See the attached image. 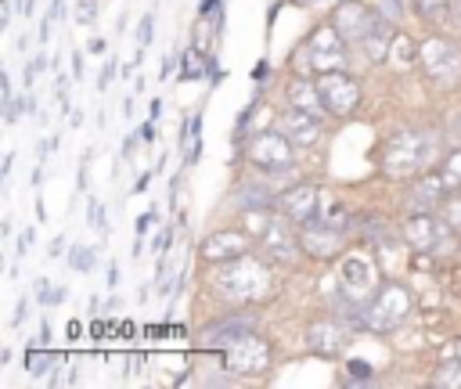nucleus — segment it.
Returning a JSON list of instances; mask_svg holds the SVG:
<instances>
[{
	"label": "nucleus",
	"instance_id": "12",
	"mask_svg": "<svg viewBox=\"0 0 461 389\" xmlns=\"http://www.w3.org/2000/svg\"><path fill=\"white\" fill-rule=\"evenodd\" d=\"M321 198H324V191L317 187V184H292L285 194H281V209H285V216L292 220V223H299V227H306V223H313L317 216H321Z\"/></svg>",
	"mask_w": 461,
	"mask_h": 389
},
{
	"label": "nucleus",
	"instance_id": "18",
	"mask_svg": "<svg viewBox=\"0 0 461 389\" xmlns=\"http://www.w3.org/2000/svg\"><path fill=\"white\" fill-rule=\"evenodd\" d=\"M281 130H285V137H288L292 144H313V140L321 137V119L310 115V112H303V108H292V104H288V112L281 115Z\"/></svg>",
	"mask_w": 461,
	"mask_h": 389
},
{
	"label": "nucleus",
	"instance_id": "23",
	"mask_svg": "<svg viewBox=\"0 0 461 389\" xmlns=\"http://www.w3.org/2000/svg\"><path fill=\"white\" fill-rule=\"evenodd\" d=\"M321 220L328 227H335V231H353V216H349V209L335 194H324L321 198Z\"/></svg>",
	"mask_w": 461,
	"mask_h": 389
},
{
	"label": "nucleus",
	"instance_id": "17",
	"mask_svg": "<svg viewBox=\"0 0 461 389\" xmlns=\"http://www.w3.org/2000/svg\"><path fill=\"white\" fill-rule=\"evenodd\" d=\"M349 342V331L339 324V321H317L306 328V346L317 353V357H339Z\"/></svg>",
	"mask_w": 461,
	"mask_h": 389
},
{
	"label": "nucleus",
	"instance_id": "3",
	"mask_svg": "<svg viewBox=\"0 0 461 389\" xmlns=\"http://www.w3.org/2000/svg\"><path fill=\"white\" fill-rule=\"evenodd\" d=\"M407 313H411V292H407L400 281H385V285L367 299V306L360 310V321H364L367 331L385 335V331H396V328L407 321Z\"/></svg>",
	"mask_w": 461,
	"mask_h": 389
},
{
	"label": "nucleus",
	"instance_id": "32",
	"mask_svg": "<svg viewBox=\"0 0 461 389\" xmlns=\"http://www.w3.org/2000/svg\"><path fill=\"white\" fill-rule=\"evenodd\" d=\"M180 76H184V79H198V76H202V58H198L194 47L184 54V72H180Z\"/></svg>",
	"mask_w": 461,
	"mask_h": 389
},
{
	"label": "nucleus",
	"instance_id": "38",
	"mask_svg": "<svg viewBox=\"0 0 461 389\" xmlns=\"http://www.w3.org/2000/svg\"><path fill=\"white\" fill-rule=\"evenodd\" d=\"M32 238H36V234H32V231H25V234H22V238H18V256H22V252H25V249H29V245H32Z\"/></svg>",
	"mask_w": 461,
	"mask_h": 389
},
{
	"label": "nucleus",
	"instance_id": "6",
	"mask_svg": "<svg viewBox=\"0 0 461 389\" xmlns=\"http://www.w3.org/2000/svg\"><path fill=\"white\" fill-rule=\"evenodd\" d=\"M270 342L259 339L256 331L249 335H238L234 342L223 346V367L234 371V375H263L270 367Z\"/></svg>",
	"mask_w": 461,
	"mask_h": 389
},
{
	"label": "nucleus",
	"instance_id": "24",
	"mask_svg": "<svg viewBox=\"0 0 461 389\" xmlns=\"http://www.w3.org/2000/svg\"><path fill=\"white\" fill-rule=\"evenodd\" d=\"M439 173H443V184H447V191H461V148H454L450 155H443V166H439Z\"/></svg>",
	"mask_w": 461,
	"mask_h": 389
},
{
	"label": "nucleus",
	"instance_id": "2",
	"mask_svg": "<svg viewBox=\"0 0 461 389\" xmlns=\"http://www.w3.org/2000/svg\"><path fill=\"white\" fill-rule=\"evenodd\" d=\"M212 281H216V292L223 299H234V303H256V299L270 295V288H274L270 267L263 259H252L249 252L238 259H227Z\"/></svg>",
	"mask_w": 461,
	"mask_h": 389
},
{
	"label": "nucleus",
	"instance_id": "8",
	"mask_svg": "<svg viewBox=\"0 0 461 389\" xmlns=\"http://www.w3.org/2000/svg\"><path fill=\"white\" fill-rule=\"evenodd\" d=\"M306 58L317 72H335V68H346V40L342 32L331 25H317L310 32V43H306Z\"/></svg>",
	"mask_w": 461,
	"mask_h": 389
},
{
	"label": "nucleus",
	"instance_id": "1",
	"mask_svg": "<svg viewBox=\"0 0 461 389\" xmlns=\"http://www.w3.org/2000/svg\"><path fill=\"white\" fill-rule=\"evenodd\" d=\"M439 151H443V137L439 133L400 130L382 148V173L389 180H411V176L425 173L429 166H436Z\"/></svg>",
	"mask_w": 461,
	"mask_h": 389
},
{
	"label": "nucleus",
	"instance_id": "13",
	"mask_svg": "<svg viewBox=\"0 0 461 389\" xmlns=\"http://www.w3.org/2000/svg\"><path fill=\"white\" fill-rule=\"evenodd\" d=\"M259 252L270 263H292L303 252V241H299V234L285 220H270V227L259 234Z\"/></svg>",
	"mask_w": 461,
	"mask_h": 389
},
{
	"label": "nucleus",
	"instance_id": "35",
	"mask_svg": "<svg viewBox=\"0 0 461 389\" xmlns=\"http://www.w3.org/2000/svg\"><path fill=\"white\" fill-rule=\"evenodd\" d=\"M349 375H353V378H360V382H364V378H371L367 360H349Z\"/></svg>",
	"mask_w": 461,
	"mask_h": 389
},
{
	"label": "nucleus",
	"instance_id": "29",
	"mask_svg": "<svg viewBox=\"0 0 461 389\" xmlns=\"http://www.w3.org/2000/svg\"><path fill=\"white\" fill-rule=\"evenodd\" d=\"M432 382H436V385H461V360L439 364V371L432 375Z\"/></svg>",
	"mask_w": 461,
	"mask_h": 389
},
{
	"label": "nucleus",
	"instance_id": "19",
	"mask_svg": "<svg viewBox=\"0 0 461 389\" xmlns=\"http://www.w3.org/2000/svg\"><path fill=\"white\" fill-rule=\"evenodd\" d=\"M288 104H292V108H303V112H310V115H317V119L328 112L317 79H292V83H288Z\"/></svg>",
	"mask_w": 461,
	"mask_h": 389
},
{
	"label": "nucleus",
	"instance_id": "11",
	"mask_svg": "<svg viewBox=\"0 0 461 389\" xmlns=\"http://www.w3.org/2000/svg\"><path fill=\"white\" fill-rule=\"evenodd\" d=\"M331 22H335V29L342 32L346 43H364V36L378 25V14L360 0H339L335 11H331Z\"/></svg>",
	"mask_w": 461,
	"mask_h": 389
},
{
	"label": "nucleus",
	"instance_id": "33",
	"mask_svg": "<svg viewBox=\"0 0 461 389\" xmlns=\"http://www.w3.org/2000/svg\"><path fill=\"white\" fill-rule=\"evenodd\" d=\"M94 18H97V4H94V0H79V4H76V22L90 25Z\"/></svg>",
	"mask_w": 461,
	"mask_h": 389
},
{
	"label": "nucleus",
	"instance_id": "21",
	"mask_svg": "<svg viewBox=\"0 0 461 389\" xmlns=\"http://www.w3.org/2000/svg\"><path fill=\"white\" fill-rule=\"evenodd\" d=\"M234 205H238V209H270V205H274V194H270L267 184L245 180V184H238V191H234Z\"/></svg>",
	"mask_w": 461,
	"mask_h": 389
},
{
	"label": "nucleus",
	"instance_id": "36",
	"mask_svg": "<svg viewBox=\"0 0 461 389\" xmlns=\"http://www.w3.org/2000/svg\"><path fill=\"white\" fill-rule=\"evenodd\" d=\"M151 223H155V209H148V213H140V216H137V238H140V234H144V231H148Z\"/></svg>",
	"mask_w": 461,
	"mask_h": 389
},
{
	"label": "nucleus",
	"instance_id": "10",
	"mask_svg": "<svg viewBox=\"0 0 461 389\" xmlns=\"http://www.w3.org/2000/svg\"><path fill=\"white\" fill-rule=\"evenodd\" d=\"M447 227H450V223H447L443 216H436V213H407V220H403V238H407L411 249L432 252V249L447 245Z\"/></svg>",
	"mask_w": 461,
	"mask_h": 389
},
{
	"label": "nucleus",
	"instance_id": "43",
	"mask_svg": "<svg viewBox=\"0 0 461 389\" xmlns=\"http://www.w3.org/2000/svg\"><path fill=\"white\" fill-rule=\"evenodd\" d=\"M454 22L461 25V0H454Z\"/></svg>",
	"mask_w": 461,
	"mask_h": 389
},
{
	"label": "nucleus",
	"instance_id": "16",
	"mask_svg": "<svg viewBox=\"0 0 461 389\" xmlns=\"http://www.w3.org/2000/svg\"><path fill=\"white\" fill-rule=\"evenodd\" d=\"M198 252H202V259H209V263L238 259V256L249 252V234H245V231H230V227H227V231H216V234L202 238Z\"/></svg>",
	"mask_w": 461,
	"mask_h": 389
},
{
	"label": "nucleus",
	"instance_id": "44",
	"mask_svg": "<svg viewBox=\"0 0 461 389\" xmlns=\"http://www.w3.org/2000/svg\"><path fill=\"white\" fill-rule=\"evenodd\" d=\"M457 360H461V339H457Z\"/></svg>",
	"mask_w": 461,
	"mask_h": 389
},
{
	"label": "nucleus",
	"instance_id": "9",
	"mask_svg": "<svg viewBox=\"0 0 461 389\" xmlns=\"http://www.w3.org/2000/svg\"><path fill=\"white\" fill-rule=\"evenodd\" d=\"M317 86H321V97H324L331 115H349L360 104V86H357V79L346 68L317 72Z\"/></svg>",
	"mask_w": 461,
	"mask_h": 389
},
{
	"label": "nucleus",
	"instance_id": "25",
	"mask_svg": "<svg viewBox=\"0 0 461 389\" xmlns=\"http://www.w3.org/2000/svg\"><path fill=\"white\" fill-rule=\"evenodd\" d=\"M353 231L364 234L367 241H371V238H385V223H382V216H375V213H360L357 223H353Z\"/></svg>",
	"mask_w": 461,
	"mask_h": 389
},
{
	"label": "nucleus",
	"instance_id": "7",
	"mask_svg": "<svg viewBox=\"0 0 461 389\" xmlns=\"http://www.w3.org/2000/svg\"><path fill=\"white\" fill-rule=\"evenodd\" d=\"M245 155H249V162H252L256 169H263V173H285V169L295 166V158H292V140H288L285 133H277V130L252 133Z\"/></svg>",
	"mask_w": 461,
	"mask_h": 389
},
{
	"label": "nucleus",
	"instance_id": "39",
	"mask_svg": "<svg viewBox=\"0 0 461 389\" xmlns=\"http://www.w3.org/2000/svg\"><path fill=\"white\" fill-rule=\"evenodd\" d=\"M137 137H140L144 144H148V140H155V130H151V122H148V126H140V130H137Z\"/></svg>",
	"mask_w": 461,
	"mask_h": 389
},
{
	"label": "nucleus",
	"instance_id": "26",
	"mask_svg": "<svg viewBox=\"0 0 461 389\" xmlns=\"http://www.w3.org/2000/svg\"><path fill=\"white\" fill-rule=\"evenodd\" d=\"M414 11L425 22H443L450 14V0H414Z\"/></svg>",
	"mask_w": 461,
	"mask_h": 389
},
{
	"label": "nucleus",
	"instance_id": "20",
	"mask_svg": "<svg viewBox=\"0 0 461 389\" xmlns=\"http://www.w3.org/2000/svg\"><path fill=\"white\" fill-rule=\"evenodd\" d=\"M252 328H256L252 317H223V321H216V324H209L202 331V346H227L238 335H249Z\"/></svg>",
	"mask_w": 461,
	"mask_h": 389
},
{
	"label": "nucleus",
	"instance_id": "40",
	"mask_svg": "<svg viewBox=\"0 0 461 389\" xmlns=\"http://www.w3.org/2000/svg\"><path fill=\"white\" fill-rule=\"evenodd\" d=\"M252 79H256V83H263V79H267V61H259V65H256V72H252Z\"/></svg>",
	"mask_w": 461,
	"mask_h": 389
},
{
	"label": "nucleus",
	"instance_id": "15",
	"mask_svg": "<svg viewBox=\"0 0 461 389\" xmlns=\"http://www.w3.org/2000/svg\"><path fill=\"white\" fill-rule=\"evenodd\" d=\"M447 202V184H443V173H418L411 194H407V213H439Z\"/></svg>",
	"mask_w": 461,
	"mask_h": 389
},
{
	"label": "nucleus",
	"instance_id": "37",
	"mask_svg": "<svg viewBox=\"0 0 461 389\" xmlns=\"http://www.w3.org/2000/svg\"><path fill=\"white\" fill-rule=\"evenodd\" d=\"M112 76H115V61H108V65H104V72H101V79H97V86H101V90H104V86H108V79H112Z\"/></svg>",
	"mask_w": 461,
	"mask_h": 389
},
{
	"label": "nucleus",
	"instance_id": "41",
	"mask_svg": "<svg viewBox=\"0 0 461 389\" xmlns=\"http://www.w3.org/2000/svg\"><path fill=\"white\" fill-rule=\"evenodd\" d=\"M108 285H112V288H115V285H119V267H115V263H112V267H108Z\"/></svg>",
	"mask_w": 461,
	"mask_h": 389
},
{
	"label": "nucleus",
	"instance_id": "30",
	"mask_svg": "<svg viewBox=\"0 0 461 389\" xmlns=\"http://www.w3.org/2000/svg\"><path fill=\"white\" fill-rule=\"evenodd\" d=\"M443 220L461 231V194H447V202H443Z\"/></svg>",
	"mask_w": 461,
	"mask_h": 389
},
{
	"label": "nucleus",
	"instance_id": "34",
	"mask_svg": "<svg viewBox=\"0 0 461 389\" xmlns=\"http://www.w3.org/2000/svg\"><path fill=\"white\" fill-rule=\"evenodd\" d=\"M151 22H155V18H151V14H144V22L137 25V43H140V47H148V43H151V32H155V25H151Z\"/></svg>",
	"mask_w": 461,
	"mask_h": 389
},
{
	"label": "nucleus",
	"instance_id": "42",
	"mask_svg": "<svg viewBox=\"0 0 461 389\" xmlns=\"http://www.w3.org/2000/svg\"><path fill=\"white\" fill-rule=\"evenodd\" d=\"M72 68H76V79H79V76H83V58H79V54L72 58Z\"/></svg>",
	"mask_w": 461,
	"mask_h": 389
},
{
	"label": "nucleus",
	"instance_id": "22",
	"mask_svg": "<svg viewBox=\"0 0 461 389\" xmlns=\"http://www.w3.org/2000/svg\"><path fill=\"white\" fill-rule=\"evenodd\" d=\"M393 32L382 25V18H378V25L364 36V54H367V61H385L389 58V50H393Z\"/></svg>",
	"mask_w": 461,
	"mask_h": 389
},
{
	"label": "nucleus",
	"instance_id": "5",
	"mask_svg": "<svg viewBox=\"0 0 461 389\" xmlns=\"http://www.w3.org/2000/svg\"><path fill=\"white\" fill-rule=\"evenodd\" d=\"M375 288H378V274H375V267L367 263V259H360V256H346L342 259V270H339V299H342V306L353 313V321L357 324H364L360 321V310L367 306V299L375 295Z\"/></svg>",
	"mask_w": 461,
	"mask_h": 389
},
{
	"label": "nucleus",
	"instance_id": "27",
	"mask_svg": "<svg viewBox=\"0 0 461 389\" xmlns=\"http://www.w3.org/2000/svg\"><path fill=\"white\" fill-rule=\"evenodd\" d=\"M389 54L396 58V65H400V68H407V65H414V61H418V47H414L407 36H396Z\"/></svg>",
	"mask_w": 461,
	"mask_h": 389
},
{
	"label": "nucleus",
	"instance_id": "4",
	"mask_svg": "<svg viewBox=\"0 0 461 389\" xmlns=\"http://www.w3.org/2000/svg\"><path fill=\"white\" fill-rule=\"evenodd\" d=\"M418 61L425 68V79L450 90L461 83V47L447 36H429L421 47H418Z\"/></svg>",
	"mask_w": 461,
	"mask_h": 389
},
{
	"label": "nucleus",
	"instance_id": "31",
	"mask_svg": "<svg viewBox=\"0 0 461 389\" xmlns=\"http://www.w3.org/2000/svg\"><path fill=\"white\" fill-rule=\"evenodd\" d=\"M68 263H72L76 270H90V267L97 263V256H94V249H83V245H76V249H72V256H68Z\"/></svg>",
	"mask_w": 461,
	"mask_h": 389
},
{
	"label": "nucleus",
	"instance_id": "28",
	"mask_svg": "<svg viewBox=\"0 0 461 389\" xmlns=\"http://www.w3.org/2000/svg\"><path fill=\"white\" fill-rule=\"evenodd\" d=\"M58 364V357L54 353H40V349H25V367H29V375H43L47 367H54Z\"/></svg>",
	"mask_w": 461,
	"mask_h": 389
},
{
	"label": "nucleus",
	"instance_id": "14",
	"mask_svg": "<svg viewBox=\"0 0 461 389\" xmlns=\"http://www.w3.org/2000/svg\"><path fill=\"white\" fill-rule=\"evenodd\" d=\"M299 241H303V252L313 256V259H335L342 252V241H346V231H335L328 227L321 216L313 223H306L299 231Z\"/></svg>",
	"mask_w": 461,
	"mask_h": 389
}]
</instances>
